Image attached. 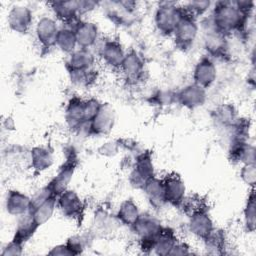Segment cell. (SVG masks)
Segmentation results:
<instances>
[{
	"label": "cell",
	"instance_id": "1",
	"mask_svg": "<svg viewBox=\"0 0 256 256\" xmlns=\"http://www.w3.org/2000/svg\"><path fill=\"white\" fill-rule=\"evenodd\" d=\"M250 14L240 10L234 1H218L211 14V26L225 36L233 32H242Z\"/></svg>",
	"mask_w": 256,
	"mask_h": 256
},
{
	"label": "cell",
	"instance_id": "2",
	"mask_svg": "<svg viewBox=\"0 0 256 256\" xmlns=\"http://www.w3.org/2000/svg\"><path fill=\"white\" fill-rule=\"evenodd\" d=\"M184 15L183 6L177 2H161L155 11L154 23L162 35L171 36Z\"/></svg>",
	"mask_w": 256,
	"mask_h": 256
},
{
	"label": "cell",
	"instance_id": "3",
	"mask_svg": "<svg viewBox=\"0 0 256 256\" xmlns=\"http://www.w3.org/2000/svg\"><path fill=\"white\" fill-rule=\"evenodd\" d=\"M155 176L154 164L150 152H144L137 156L129 175L130 184L137 189H143L148 180Z\"/></svg>",
	"mask_w": 256,
	"mask_h": 256
},
{
	"label": "cell",
	"instance_id": "4",
	"mask_svg": "<svg viewBox=\"0 0 256 256\" xmlns=\"http://www.w3.org/2000/svg\"><path fill=\"white\" fill-rule=\"evenodd\" d=\"M188 229L195 237L201 240H205L215 229L211 216L201 205L189 212Z\"/></svg>",
	"mask_w": 256,
	"mask_h": 256
},
{
	"label": "cell",
	"instance_id": "5",
	"mask_svg": "<svg viewBox=\"0 0 256 256\" xmlns=\"http://www.w3.org/2000/svg\"><path fill=\"white\" fill-rule=\"evenodd\" d=\"M198 32L199 26L196 18L185 13L173 33L176 46L182 50L189 49L195 42Z\"/></svg>",
	"mask_w": 256,
	"mask_h": 256
},
{
	"label": "cell",
	"instance_id": "6",
	"mask_svg": "<svg viewBox=\"0 0 256 256\" xmlns=\"http://www.w3.org/2000/svg\"><path fill=\"white\" fill-rule=\"evenodd\" d=\"M57 207L63 216L79 220L84 213V203L74 190L67 189L57 196Z\"/></svg>",
	"mask_w": 256,
	"mask_h": 256
},
{
	"label": "cell",
	"instance_id": "7",
	"mask_svg": "<svg viewBox=\"0 0 256 256\" xmlns=\"http://www.w3.org/2000/svg\"><path fill=\"white\" fill-rule=\"evenodd\" d=\"M59 27L55 19L49 16H43L35 24V35L40 46L43 49H51L56 46Z\"/></svg>",
	"mask_w": 256,
	"mask_h": 256
},
{
	"label": "cell",
	"instance_id": "8",
	"mask_svg": "<svg viewBox=\"0 0 256 256\" xmlns=\"http://www.w3.org/2000/svg\"><path fill=\"white\" fill-rule=\"evenodd\" d=\"M99 55L103 63L114 70H120L126 52L121 43L114 39L104 40L99 49Z\"/></svg>",
	"mask_w": 256,
	"mask_h": 256
},
{
	"label": "cell",
	"instance_id": "9",
	"mask_svg": "<svg viewBox=\"0 0 256 256\" xmlns=\"http://www.w3.org/2000/svg\"><path fill=\"white\" fill-rule=\"evenodd\" d=\"M7 23L12 31L26 34L33 24V13L27 6L14 5L8 12Z\"/></svg>",
	"mask_w": 256,
	"mask_h": 256
},
{
	"label": "cell",
	"instance_id": "10",
	"mask_svg": "<svg viewBox=\"0 0 256 256\" xmlns=\"http://www.w3.org/2000/svg\"><path fill=\"white\" fill-rule=\"evenodd\" d=\"M206 98V89L195 83L184 86L176 93V102L190 110L201 107L205 103Z\"/></svg>",
	"mask_w": 256,
	"mask_h": 256
},
{
	"label": "cell",
	"instance_id": "11",
	"mask_svg": "<svg viewBox=\"0 0 256 256\" xmlns=\"http://www.w3.org/2000/svg\"><path fill=\"white\" fill-rule=\"evenodd\" d=\"M115 110L108 103H102L99 112L89 123L90 134L102 136L109 134L115 123Z\"/></svg>",
	"mask_w": 256,
	"mask_h": 256
},
{
	"label": "cell",
	"instance_id": "12",
	"mask_svg": "<svg viewBox=\"0 0 256 256\" xmlns=\"http://www.w3.org/2000/svg\"><path fill=\"white\" fill-rule=\"evenodd\" d=\"M74 29L79 48L90 49L99 39V28L96 23L89 20H78L71 25Z\"/></svg>",
	"mask_w": 256,
	"mask_h": 256
},
{
	"label": "cell",
	"instance_id": "13",
	"mask_svg": "<svg viewBox=\"0 0 256 256\" xmlns=\"http://www.w3.org/2000/svg\"><path fill=\"white\" fill-rule=\"evenodd\" d=\"M130 228L138 237V240H144L155 239L162 231L163 226L156 217L148 213H141L137 221Z\"/></svg>",
	"mask_w": 256,
	"mask_h": 256
},
{
	"label": "cell",
	"instance_id": "14",
	"mask_svg": "<svg viewBox=\"0 0 256 256\" xmlns=\"http://www.w3.org/2000/svg\"><path fill=\"white\" fill-rule=\"evenodd\" d=\"M217 77V68L211 57L205 56L201 58L193 69V83L209 88L215 82Z\"/></svg>",
	"mask_w": 256,
	"mask_h": 256
},
{
	"label": "cell",
	"instance_id": "15",
	"mask_svg": "<svg viewBox=\"0 0 256 256\" xmlns=\"http://www.w3.org/2000/svg\"><path fill=\"white\" fill-rule=\"evenodd\" d=\"M165 198L167 204L181 207L186 198V186L180 176L171 174L163 178Z\"/></svg>",
	"mask_w": 256,
	"mask_h": 256
},
{
	"label": "cell",
	"instance_id": "16",
	"mask_svg": "<svg viewBox=\"0 0 256 256\" xmlns=\"http://www.w3.org/2000/svg\"><path fill=\"white\" fill-rule=\"evenodd\" d=\"M145 64L143 58L135 50L126 53L120 71L122 72L125 80L130 83L140 81L144 75Z\"/></svg>",
	"mask_w": 256,
	"mask_h": 256
},
{
	"label": "cell",
	"instance_id": "17",
	"mask_svg": "<svg viewBox=\"0 0 256 256\" xmlns=\"http://www.w3.org/2000/svg\"><path fill=\"white\" fill-rule=\"evenodd\" d=\"M96 59L90 49L78 48L69 54L66 67L68 72H80L94 70Z\"/></svg>",
	"mask_w": 256,
	"mask_h": 256
},
{
	"label": "cell",
	"instance_id": "18",
	"mask_svg": "<svg viewBox=\"0 0 256 256\" xmlns=\"http://www.w3.org/2000/svg\"><path fill=\"white\" fill-rule=\"evenodd\" d=\"M75 162V157L70 155V157H68V159L66 160L65 164L59 169L58 173L48 183L55 196L60 195L62 192L68 189V185L72 180V176L76 167Z\"/></svg>",
	"mask_w": 256,
	"mask_h": 256
},
{
	"label": "cell",
	"instance_id": "19",
	"mask_svg": "<svg viewBox=\"0 0 256 256\" xmlns=\"http://www.w3.org/2000/svg\"><path fill=\"white\" fill-rule=\"evenodd\" d=\"M5 208L12 216H22L31 209V197L19 190H9L5 200Z\"/></svg>",
	"mask_w": 256,
	"mask_h": 256
},
{
	"label": "cell",
	"instance_id": "20",
	"mask_svg": "<svg viewBox=\"0 0 256 256\" xmlns=\"http://www.w3.org/2000/svg\"><path fill=\"white\" fill-rule=\"evenodd\" d=\"M230 159L233 162L244 164H255V147L243 139H234L229 150Z\"/></svg>",
	"mask_w": 256,
	"mask_h": 256
},
{
	"label": "cell",
	"instance_id": "21",
	"mask_svg": "<svg viewBox=\"0 0 256 256\" xmlns=\"http://www.w3.org/2000/svg\"><path fill=\"white\" fill-rule=\"evenodd\" d=\"M144 194L149 202V204L155 209L163 208L167 202L165 198V189L163 178H158L154 176L146 182L143 189Z\"/></svg>",
	"mask_w": 256,
	"mask_h": 256
},
{
	"label": "cell",
	"instance_id": "22",
	"mask_svg": "<svg viewBox=\"0 0 256 256\" xmlns=\"http://www.w3.org/2000/svg\"><path fill=\"white\" fill-rule=\"evenodd\" d=\"M65 120L68 127L74 131H78L85 123L84 100L79 97H73L69 100L65 108Z\"/></svg>",
	"mask_w": 256,
	"mask_h": 256
},
{
	"label": "cell",
	"instance_id": "23",
	"mask_svg": "<svg viewBox=\"0 0 256 256\" xmlns=\"http://www.w3.org/2000/svg\"><path fill=\"white\" fill-rule=\"evenodd\" d=\"M54 15L57 19L66 25L76 23L79 19L78 1H55L49 3Z\"/></svg>",
	"mask_w": 256,
	"mask_h": 256
},
{
	"label": "cell",
	"instance_id": "24",
	"mask_svg": "<svg viewBox=\"0 0 256 256\" xmlns=\"http://www.w3.org/2000/svg\"><path fill=\"white\" fill-rule=\"evenodd\" d=\"M204 45L207 52L213 57H224L228 48L226 36L212 26H210V29L205 34Z\"/></svg>",
	"mask_w": 256,
	"mask_h": 256
},
{
	"label": "cell",
	"instance_id": "25",
	"mask_svg": "<svg viewBox=\"0 0 256 256\" xmlns=\"http://www.w3.org/2000/svg\"><path fill=\"white\" fill-rule=\"evenodd\" d=\"M54 162L53 152L46 146H35L30 151V166L38 173L49 169Z\"/></svg>",
	"mask_w": 256,
	"mask_h": 256
},
{
	"label": "cell",
	"instance_id": "26",
	"mask_svg": "<svg viewBox=\"0 0 256 256\" xmlns=\"http://www.w3.org/2000/svg\"><path fill=\"white\" fill-rule=\"evenodd\" d=\"M38 227L39 226L33 219L30 212L19 216L12 240H15L24 245L34 235Z\"/></svg>",
	"mask_w": 256,
	"mask_h": 256
},
{
	"label": "cell",
	"instance_id": "27",
	"mask_svg": "<svg viewBox=\"0 0 256 256\" xmlns=\"http://www.w3.org/2000/svg\"><path fill=\"white\" fill-rule=\"evenodd\" d=\"M56 207H57V197L53 196L40 204L31 206V209L29 212L32 215L35 222L37 223V225L40 227L51 219V217L55 212Z\"/></svg>",
	"mask_w": 256,
	"mask_h": 256
},
{
	"label": "cell",
	"instance_id": "28",
	"mask_svg": "<svg viewBox=\"0 0 256 256\" xmlns=\"http://www.w3.org/2000/svg\"><path fill=\"white\" fill-rule=\"evenodd\" d=\"M178 241L175 232L167 227H163L162 231L154 240L153 253L157 255H169L171 249Z\"/></svg>",
	"mask_w": 256,
	"mask_h": 256
},
{
	"label": "cell",
	"instance_id": "29",
	"mask_svg": "<svg viewBox=\"0 0 256 256\" xmlns=\"http://www.w3.org/2000/svg\"><path fill=\"white\" fill-rule=\"evenodd\" d=\"M140 214L138 205L132 199H127L120 204L116 213V218L120 223L131 227L137 221Z\"/></svg>",
	"mask_w": 256,
	"mask_h": 256
},
{
	"label": "cell",
	"instance_id": "30",
	"mask_svg": "<svg viewBox=\"0 0 256 256\" xmlns=\"http://www.w3.org/2000/svg\"><path fill=\"white\" fill-rule=\"evenodd\" d=\"M56 47L60 51L67 54H71L77 49V39L72 26L66 25L59 29L56 40Z\"/></svg>",
	"mask_w": 256,
	"mask_h": 256
},
{
	"label": "cell",
	"instance_id": "31",
	"mask_svg": "<svg viewBox=\"0 0 256 256\" xmlns=\"http://www.w3.org/2000/svg\"><path fill=\"white\" fill-rule=\"evenodd\" d=\"M214 115L218 123L227 127H233L235 123L238 121L237 112L234 106L229 103H222L218 105L215 108Z\"/></svg>",
	"mask_w": 256,
	"mask_h": 256
},
{
	"label": "cell",
	"instance_id": "32",
	"mask_svg": "<svg viewBox=\"0 0 256 256\" xmlns=\"http://www.w3.org/2000/svg\"><path fill=\"white\" fill-rule=\"evenodd\" d=\"M244 225L247 231L253 232L256 226V202H255V192L252 188L244 207Z\"/></svg>",
	"mask_w": 256,
	"mask_h": 256
},
{
	"label": "cell",
	"instance_id": "33",
	"mask_svg": "<svg viewBox=\"0 0 256 256\" xmlns=\"http://www.w3.org/2000/svg\"><path fill=\"white\" fill-rule=\"evenodd\" d=\"M205 243V248L210 254H222L225 248V236L221 230H217L216 228L212 231V233L203 240Z\"/></svg>",
	"mask_w": 256,
	"mask_h": 256
},
{
	"label": "cell",
	"instance_id": "34",
	"mask_svg": "<svg viewBox=\"0 0 256 256\" xmlns=\"http://www.w3.org/2000/svg\"><path fill=\"white\" fill-rule=\"evenodd\" d=\"M210 7H211V2L210 1L197 0V1L187 2L183 6V9H184L185 13H187L188 15L197 19L198 16L203 15Z\"/></svg>",
	"mask_w": 256,
	"mask_h": 256
},
{
	"label": "cell",
	"instance_id": "35",
	"mask_svg": "<svg viewBox=\"0 0 256 256\" xmlns=\"http://www.w3.org/2000/svg\"><path fill=\"white\" fill-rule=\"evenodd\" d=\"M70 79L73 84L85 87L89 86L94 80H96V71L90 70V71H80V72H69Z\"/></svg>",
	"mask_w": 256,
	"mask_h": 256
},
{
	"label": "cell",
	"instance_id": "36",
	"mask_svg": "<svg viewBox=\"0 0 256 256\" xmlns=\"http://www.w3.org/2000/svg\"><path fill=\"white\" fill-rule=\"evenodd\" d=\"M241 180L251 188H254L256 181V166L255 164H244L240 169Z\"/></svg>",
	"mask_w": 256,
	"mask_h": 256
},
{
	"label": "cell",
	"instance_id": "37",
	"mask_svg": "<svg viewBox=\"0 0 256 256\" xmlns=\"http://www.w3.org/2000/svg\"><path fill=\"white\" fill-rule=\"evenodd\" d=\"M102 103L99 102V100L95 98H90L87 100H84V114H85V121L90 123L93 118L97 115V113L100 110Z\"/></svg>",
	"mask_w": 256,
	"mask_h": 256
},
{
	"label": "cell",
	"instance_id": "38",
	"mask_svg": "<svg viewBox=\"0 0 256 256\" xmlns=\"http://www.w3.org/2000/svg\"><path fill=\"white\" fill-rule=\"evenodd\" d=\"M66 244L72 251L73 255L81 254L85 249V239L82 236H72L67 240Z\"/></svg>",
	"mask_w": 256,
	"mask_h": 256
},
{
	"label": "cell",
	"instance_id": "39",
	"mask_svg": "<svg viewBox=\"0 0 256 256\" xmlns=\"http://www.w3.org/2000/svg\"><path fill=\"white\" fill-rule=\"evenodd\" d=\"M23 253V244L11 240L2 250L1 255L2 256H18Z\"/></svg>",
	"mask_w": 256,
	"mask_h": 256
},
{
	"label": "cell",
	"instance_id": "40",
	"mask_svg": "<svg viewBox=\"0 0 256 256\" xmlns=\"http://www.w3.org/2000/svg\"><path fill=\"white\" fill-rule=\"evenodd\" d=\"M119 150V145L115 141H108L103 143L99 148L98 152L100 155L105 156V157H112L115 156L118 153Z\"/></svg>",
	"mask_w": 256,
	"mask_h": 256
},
{
	"label": "cell",
	"instance_id": "41",
	"mask_svg": "<svg viewBox=\"0 0 256 256\" xmlns=\"http://www.w3.org/2000/svg\"><path fill=\"white\" fill-rule=\"evenodd\" d=\"M99 5L98 2L95 1H90V0H82L78 1V12H79V17L82 15H85L92 10H94L97 6Z\"/></svg>",
	"mask_w": 256,
	"mask_h": 256
},
{
	"label": "cell",
	"instance_id": "42",
	"mask_svg": "<svg viewBox=\"0 0 256 256\" xmlns=\"http://www.w3.org/2000/svg\"><path fill=\"white\" fill-rule=\"evenodd\" d=\"M191 254L190 247L185 242L177 241L170 251L169 255H188Z\"/></svg>",
	"mask_w": 256,
	"mask_h": 256
},
{
	"label": "cell",
	"instance_id": "43",
	"mask_svg": "<svg viewBox=\"0 0 256 256\" xmlns=\"http://www.w3.org/2000/svg\"><path fill=\"white\" fill-rule=\"evenodd\" d=\"M49 255H73L72 251L68 247V245L65 244H59L51 248V250L48 252Z\"/></svg>",
	"mask_w": 256,
	"mask_h": 256
}]
</instances>
